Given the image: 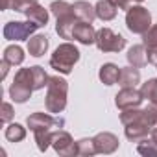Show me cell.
Returning <instances> with one entry per match:
<instances>
[{
    "label": "cell",
    "instance_id": "obj_1",
    "mask_svg": "<svg viewBox=\"0 0 157 157\" xmlns=\"http://www.w3.org/2000/svg\"><path fill=\"white\" fill-rule=\"evenodd\" d=\"M26 124L33 131V137H35L39 151H46L48 146H52V135H54V131L61 129L63 124H65V120L57 118L56 115H52V113L46 111V113H32L26 118Z\"/></svg>",
    "mask_w": 157,
    "mask_h": 157
},
{
    "label": "cell",
    "instance_id": "obj_2",
    "mask_svg": "<svg viewBox=\"0 0 157 157\" xmlns=\"http://www.w3.org/2000/svg\"><path fill=\"white\" fill-rule=\"evenodd\" d=\"M67 94H68V82L61 76H50L46 85V98L44 107L52 115H59L67 107Z\"/></svg>",
    "mask_w": 157,
    "mask_h": 157
},
{
    "label": "cell",
    "instance_id": "obj_3",
    "mask_svg": "<svg viewBox=\"0 0 157 157\" xmlns=\"http://www.w3.org/2000/svg\"><path fill=\"white\" fill-rule=\"evenodd\" d=\"M78 61H80V50L68 41L61 43L50 56V67L63 76H68Z\"/></svg>",
    "mask_w": 157,
    "mask_h": 157
},
{
    "label": "cell",
    "instance_id": "obj_4",
    "mask_svg": "<svg viewBox=\"0 0 157 157\" xmlns=\"http://www.w3.org/2000/svg\"><path fill=\"white\" fill-rule=\"evenodd\" d=\"M120 122L131 124V122H139V124H146L148 128L157 126V105L148 102L146 105H139V107H131V109H124L120 111Z\"/></svg>",
    "mask_w": 157,
    "mask_h": 157
},
{
    "label": "cell",
    "instance_id": "obj_5",
    "mask_svg": "<svg viewBox=\"0 0 157 157\" xmlns=\"http://www.w3.org/2000/svg\"><path fill=\"white\" fill-rule=\"evenodd\" d=\"M126 26L135 35H144L151 28V13L144 6H131L126 11Z\"/></svg>",
    "mask_w": 157,
    "mask_h": 157
},
{
    "label": "cell",
    "instance_id": "obj_6",
    "mask_svg": "<svg viewBox=\"0 0 157 157\" xmlns=\"http://www.w3.org/2000/svg\"><path fill=\"white\" fill-rule=\"evenodd\" d=\"M37 28L39 26L32 21H10L2 30V35L8 41H26L35 35Z\"/></svg>",
    "mask_w": 157,
    "mask_h": 157
},
{
    "label": "cell",
    "instance_id": "obj_7",
    "mask_svg": "<svg viewBox=\"0 0 157 157\" xmlns=\"http://www.w3.org/2000/svg\"><path fill=\"white\" fill-rule=\"evenodd\" d=\"M100 52L107 54V52H120L126 48V39L120 33H115L111 28H100L96 32V43Z\"/></svg>",
    "mask_w": 157,
    "mask_h": 157
},
{
    "label": "cell",
    "instance_id": "obj_8",
    "mask_svg": "<svg viewBox=\"0 0 157 157\" xmlns=\"http://www.w3.org/2000/svg\"><path fill=\"white\" fill-rule=\"evenodd\" d=\"M142 102H144V96H142L140 89H137V87H122L115 96V105L120 111L139 107V105H142Z\"/></svg>",
    "mask_w": 157,
    "mask_h": 157
},
{
    "label": "cell",
    "instance_id": "obj_9",
    "mask_svg": "<svg viewBox=\"0 0 157 157\" xmlns=\"http://www.w3.org/2000/svg\"><path fill=\"white\" fill-rule=\"evenodd\" d=\"M52 148L59 155H76V142L72 135L65 129H56L52 135Z\"/></svg>",
    "mask_w": 157,
    "mask_h": 157
},
{
    "label": "cell",
    "instance_id": "obj_10",
    "mask_svg": "<svg viewBox=\"0 0 157 157\" xmlns=\"http://www.w3.org/2000/svg\"><path fill=\"white\" fill-rule=\"evenodd\" d=\"M94 140V146H96V153H104V155H109V153H115L118 150V137L111 131H102V133H96L93 137Z\"/></svg>",
    "mask_w": 157,
    "mask_h": 157
},
{
    "label": "cell",
    "instance_id": "obj_11",
    "mask_svg": "<svg viewBox=\"0 0 157 157\" xmlns=\"http://www.w3.org/2000/svg\"><path fill=\"white\" fill-rule=\"evenodd\" d=\"M72 39L82 43V44H94L96 43V30L93 26V22H85V21H78L74 30H72Z\"/></svg>",
    "mask_w": 157,
    "mask_h": 157
},
{
    "label": "cell",
    "instance_id": "obj_12",
    "mask_svg": "<svg viewBox=\"0 0 157 157\" xmlns=\"http://www.w3.org/2000/svg\"><path fill=\"white\" fill-rule=\"evenodd\" d=\"M76 22H78V17L74 15V11L68 13V15H63V17L56 19V33H57L61 39L70 41V39H72V30H74Z\"/></svg>",
    "mask_w": 157,
    "mask_h": 157
},
{
    "label": "cell",
    "instance_id": "obj_13",
    "mask_svg": "<svg viewBox=\"0 0 157 157\" xmlns=\"http://www.w3.org/2000/svg\"><path fill=\"white\" fill-rule=\"evenodd\" d=\"M50 10H46V8H43L39 2H35L33 6H30L28 10H26V19L28 21H32V22H35L39 28H44L46 24H48V19H50V13H48Z\"/></svg>",
    "mask_w": 157,
    "mask_h": 157
},
{
    "label": "cell",
    "instance_id": "obj_14",
    "mask_svg": "<svg viewBox=\"0 0 157 157\" xmlns=\"http://www.w3.org/2000/svg\"><path fill=\"white\" fill-rule=\"evenodd\" d=\"M72 10H74V15L78 17V21H85V22H94L96 17V8L85 0H78V2L72 4Z\"/></svg>",
    "mask_w": 157,
    "mask_h": 157
},
{
    "label": "cell",
    "instance_id": "obj_15",
    "mask_svg": "<svg viewBox=\"0 0 157 157\" xmlns=\"http://www.w3.org/2000/svg\"><path fill=\"white\" fill-rule=\"evenodd\" d=\"M98 78L104 85H115L120 78V67L115 63H104L98 70Z\"/></svg>",
    "mask_w": 157,
    "mask_h": 157
},
{
    "label": "cell",
    "instance_id": "obj_16",
    "mask_svg": "<svg viewBox=\"0 0 157 157\" xmlns=\"http://www.w3.org/2000/svg\"><path fill=\"white\" fill-rule=\"evenodd\" d=\"M126 59H128V63H129L131 67H137V68L144 67V65L148 63V50H146V46H144V44H133V46L128 50Z\"/></svg>",
    "mask_w": 157,
    "mask_h": 157
},
{
    "label": "cell",
    "instance_id": "obj_17",
    "mask_svg": "<svg viewBox=\"0 0 157 157\" xmlns=\"http://www.w3.org/2000/svg\"><path fill=\"white\" fill-rule=\"evenodd\" d=\"M150 131H151V128H148L146 124H139V122H131V124L124 126V135L131 142H139V140L146 139L150 135Z\"/></svg>",
    "mask_w": 157,
    "mask_h": 157
},
{
    "label": "cell",
    "instance_id": "obj_18",
    "mask_svg": "<svg viewBox=\"0 0 157 157\" xmlns=\"http://www.w3.org/2000/svg\"><path fill=\"white\" fill-rule=\"evenodd\" d=\"M140 83V72L137 67H124L120 68V78H118V85L120 87H137Z\"/></svg>",
    "mask_w": 157,
    "mask_h": 157
},
{
    "label": "cell",
    "instance_id": "obj_19",
    "mask_svg": "<svg viewBox=\"0 0 157 157\" xmlns=\"http://www.w3.org/2000/svg\"><path fill=\"white\" fill-rule=\"evenodd\" d=\"M32 93H33V89L28 87V85H24V83H21V82H13V83L10 85V98H11L15 104H24V102H28V100L32 98Z\"/></svg>",
    "mask_w": 157,
    "mask_h": 157
},
{
    "label": "cell",
    "instance_id": "obj_20",
    "mask_svg": "<svg viewBox=\"0 0 157 157\" xmlns=\"http://www.w3.org/2000/svg\"><path fill=\"white\" fill-rule=\"evenodd\" d=\"M46 50H48V37L46 35L37 33V35H32L28 39V52H30V56L41 57V56L46 54Z\"/></svg>",
    "mask_w": 157,
    "mask_h": 157
},
{
    "label": "cell",
    "instance_id": "obj_21",
    "mask_svg": "<svg viewBox=\"0 0 157 157\" xmlns=\"http://www.w3.org/2000/svg\"><path fill=\"white\" fill-rule=\"evenodd\" d=\"M96 17L100 19V21H104V22H109V21H113L115 17H117V6L111 2V0H98L96 2Z\"/></svg>",
    "mask_w": 157,
    "mask_h": 157
},
{
    "label": "cell",
    "instance_id": "obj_22",
    "mask_svg": "<svg viewBox=\"0 0 157 157\" xmlns=\"http://www.w3.org/2000/svg\"><path fill=\"white\" fill-rule=\"evenodd\" d=\"M4 135H6V139H8L10 142H21V140L26 139V128H24L22 124L10 122L8 128H6V131H4Z\"/></svg>",
    "mask_w": 157,
    "mask_h": 157
},
{
    "label": "cell",
    "instance_id": "obj_23",
    "mask_svg": "<svg viewBox=\"0 0 157 157\" xmlns=\"http://www.w3.org/2000/svg\"><path fill=\"white\" fill-rule=\"evenodd\" d=\"M4 59L10 61L13 67L22 65V61H24V50L19 44H10V46L4 48Z\"/></svg>",
    "mask_w": 157,
    "mask_h": 157
},
{
    "label": "cell",
    "instance_id": "obj_24",
    "mask_svg": "<svg viewBox=\"0 0 157 157\" xmlns=\"http://www.w3.org/2000/svg\"><path fill=\"white\" fill-rule=\"evenodd\" d=\"M37 0H0V8L2 10H13L19 13H26L30 6H33Z\"/></svg>",
    "mask_w": 157,
    "mask_h": 157
},
{
    "label": "cell",
    "instance_id": "obj_25",
    "mask_svg": "<svg viewBox=\"0 0 157 157\" xmlns=\"http://www.w3.org/2000/svg\"><path fill=\"white\" fill-rule=\"evenodd\" d=\"M32 74H33V89L35 91H41L48 85V80H50V76L46 74V70L39 65L32 67Z\"/></svg>",
    "mask_w": 157,
    "mask_h": 157
},
{
    "label": "cell",
    "instance_id": "obj_26",
    "mask_svg": "<svg viewBox=\"0 0 157 157\" xmlns=\"http://www.w3.org/2000/svg\"><path fill=\"white\" fill-rule=\"evenodd\" d=\"M140 93H142L146 102H151V104L157 105V78H151V80H148L146 83H142Z\"/></svg>",
    "mask_w": 157,
    "mask_h": 157
},
{
    "label": "cell",
    "instance_id": "obj_27",
    "mask_svg": "<svg viewBox=\"0 0 157 157\" xmlns=\"http://www.w3.org/2000/svg\"><path fill=\"white\" fill-rule=\"evenodd\" d=\"M137 151L140 155H146V157H157V142L151 137L150 139L146 137V139L137 142Z\"/></svg>",
    "mask_w": 157,
    "mask_h": 157
},
{
    "label": "cell",
    "instance_id": "obj_28",
    "mask_svg": "<svg viewBox=\"0 0 157 157\" xmlns=\"http://www.w3.org/2000/svg\"><path fill=\"white\" fill-rule=\"evenodd\" d=\"M96 153V146L93 139H80L76 140V155H83V157H91Z\"/></svg>",
    "mask_w": 157,
    "mask_h": 157
},
{
    "label": "cell",
    "instance_id": "obj_29",
    "mask_svg": "<svg viewBox=\"0 0 157 157\" xmlns=\"http://www.w3.org/2000/svg\"><path fill=\"white\" fill-rule=\"evenodd\" d=\"M50 13L56 17V19H59V17H63V15H68V13H72L74 10H72V4H68V2H65V0H56V2H52L50 4Z\"/></svg>",
    "mask_w": 157,
    "mask_h": 157
},
{
    "label": "cell",
    "instance_id": "obj_30",
    "mask_svg": "<svg viewBox=\"0 0 157 157\" xmlns=\"http://www.w3.org/2000/svg\"><path fill=\"white\" fill-rule=\"evenodd\" d=\"M142 44L146 48H157V24H151V28L142 35Z\"/></svg>",
    "mask_w": 157,
    "mask_h": 157
},
{
    "label": "cell",
    "instance_id": "obj_31",
    "mask_svg": "<svg viewBox=\"0 0 157 157\" xmlns=\"http://www.w3.org/2000/svg\"><path fill=\"white\" fill-rule=\"evenodd\" d=\"M15 117V109L10 102H4L2 104V109H0V122L2 124H10Z\"/></svg>",
    "mask_w": 157,
    "mask_h": 157
},
{
    "label": "cell",
    "instance_id": "obj_32",
    "mask_svg": "<svg viewBox=\"0 0 157 157\" xmlns=\"http://www.w3.org/2000/svg\"><path fill=\"white\" fill-rule=\"evenodd\" d=\"M111 2H113L118 10H126V11H128V10L131 8V4H133L131 0H111Z\"/></svg>",
    "mask_w": 157,
    "mask_h": 157
},
{
    "label": "cell",
    "instance_id": "obj_33",
    "mask_svg": "<svg viewBox=\"0 0 157 157\" xmlns=\"http://www.w3.org/2000/svg\"><path fill=\"white\" fill-rule=\"evenodd\" d=\"M148 50V63L157 65V48H146Z\"/></svg>",
    "mask_w": 157,
    "mask_h": 157
},
{
    "label": "cell",
    "instance_id": "obj_34",
    "mask_svg": "<svg viewBox=\"0 0 157 157\" xmlns=\"http://www.w3.org/2000/svg\"><path fill=\"white\" fill-rule=\"evenodd\" d=\"M0 67H2V76H0V78H2V80H4V78L8 76V70H10V67H13L10 61H6L4 57H2V65H0Z\"/></svg>",
    "mask_w": 157,
    "mask_h": 157
},
{
    "label": "cell",
    "instance_id": "obj_35",
    "mask_svg": "<svg viewBox=\"0 0 157 157\" xmlns=\"http://www.w3.org/2000/svg\"><path fill=\"white\" fill-rule=\"evenodd\" d=\"M150 137H151V139L157 142V126H153V128H151V131H150Z\"/></svg>",
    "mask_w": 157,
    "mask_h": 157
},
{
    "label": "cell",
    "instance_id": "obj_36",
    "mask_svg": "<svg viewBox=\"0 0 157 157\" xmlns=\"http://www.w3.org/2000/svg\"><path fill=\"white\" fill-rule=\"evenodd\" d=\"M131 2H144V0H131Z\"/></svg>",
    "mask_w": 157,
    "mask_h": 157
},
{
    "label": "cell",
    "instance_id": "obj_37",
    "mask_svg": "<svg viewBox=\"0 0 157 157\" xmlns=\"http://www.w3.org/2000/svg\"><path fill=\"white\" fill-rule=\"evenodd\" d=\"M155 67H157V65H155Z\"/></svg>",
    "mask_w": 157,
    "mask_h": 157
}]
</instances>
